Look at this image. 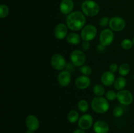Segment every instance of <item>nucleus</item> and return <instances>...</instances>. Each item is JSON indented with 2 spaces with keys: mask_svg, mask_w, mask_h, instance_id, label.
<instances>
[{
  "mask_svg": "<svg viewBox=\"0 0 134 133\" xmlns=\"http://www.w3.org/2000/svg\"><path fill=\"white\" fill-rule=\"evenodd\" d=\"M71 61L72 64L75 66H81L86 61V56L82 51L75 50L71 53Z\"/></svg>",
  "mask_w": 134,
  "mask_h": 133,
  "instance_id": "39448f33",
  "label": "nucleus"
},
{
  "mask_svg": "<svg viewBox=\"0 0 134 133\" xmlns=\"http://www.w3.org/2000/svg\"><path fill=\"white\" fill-rule=\"evenodd\" d=\"M109 26L111 30L115 32H119L125 28L126 22L122 17L115 16L110 19Z\"/></svg>",
  "mask_w": 134,
  "mask_h": 133,
  "instance_id": "423d86ee",
  "label": "nucleus"
},
{
  "mask_svg": "<svg viewBox=\"0 0 134 133\" xmlns=\"http://www.w3.org/2000/svg\"><path fill=\"white\" fill-rule=\"evenodd\" d=\"M82 50L83 51H86L90 48V43L87 40H83L82 43Z\"/></svg>",
  "mask_w": 134,
  "mask_h": 133,
  "instance_id": "7c9ffc66",
  "label": "nucleus"
},
{
  "mask_svg": "<svg viewBox=\"0 0 134 133\" xmlns=\"http://www.w3.org/2000/svg\"><path fill=\"white\" fill-rule=\"evenodd\" d=\"M80 72H81V74L82 75L85 76H88L90 74H92V69L88 65H82L80 67Z\"/></svg>",
  "mask_w": 134,
  "mask_h": 133,
  "instance_id": "a878e982",
  "label": "nucleus"
},
{
  "mask_svg": "<svg viewBox=\"0 0 134 133\" xmlns=\"http://www.w3.org/2000/svg\"><path fill=\"white\" fill-rule=\"evenodd\" d=\"M114 33L113 31L109 29H105L101 32L99 35V42L100 44L103 46H108L114 40Z\"/></svg>",
  "mask_w": 134,
  "mask_h": 133,
  "instance_id": "0eeeda50",
  "label": "nucleus"
},
{
  "mask_svg": "<svg viewBox=\"0 0 134 133\" xmlns=\"http://www.w3.org/2000/svg\"><path fill=\"white\" fill-rule=\"evenodd\" d=\"M130 70V66L129 64L128 63H123L119 66V73L122 76H124L129 74Z\"/></svg>",
  "mask_w": 134,
  "mask_h": 133,
  "instance_id": "412c9836",
  "label": "nucleus"
},
{
  "mask_svg": "<svg viewBox=\"0 0 134 133\" xmlns=\"http://www.w3.org/2000/svg\"><path fill=\"white\" fill-rule=\"evenodd\" d=\"M68 119L71 123H75L79 119V114L77 110H71L68 115Z\"/></svg>",
  "mask_w": 134,
  "mask_h": 133,
  "instance_id": "aec40b11",
  "label": "nucleus"
},
{
  "mask_svg": "<svg viewBox=\"0 0 134 133\" xmlns=\"http://www.w3.org/2000/svg\"><path fill=\"white\" fill-rule=\"evenodd\" d=\"M105 98L108 100L113 101L117 99V93H116L113 90H109L105 93Z\"/></svg>",
  "mask_w": 134,
  "mask_h": 133,
  "instance_id": "bb28decb",
  "label": "nucleus"
},
{
  "mask_svg": "<svg viewBox=\"0 0 134 133\" xmlns=\"http://www.w3.org/2000/svg\"><path fill=\"white\" fill-rule=\"evenodd\" d=\"M68 26L64 23H60L54 29V36L59 40L64 39L68 36Z\"/></svg>",
  "mask_w": 134,
  "mask_h": 133,
  "instance_id": "9b49d317",
  "label": "nucleus"
},
{
  "mask_svg": "<svg viewBox=\"0 0 134 133\" xmlns=\"http://www.w3.org/2000/svg\"><path fill=\"white\" fill-rule=\"evenodd\" d=\"M117 99L120 104L125 106L131 104L133 102V96L132 93L126 89H122L117 93Z\"/></svg>",
  "mask_w": 134,
  "mask_h": 133,
  "instance_id": "6e6552de",
  "label": "nucleus"
},
{
  "mask_svg": "<svg viewBox=\"0 0 134 133\" xmlns=\"http://www.w3.org/2000/svg\"><path fill=\"white\" fill-rule=\"evenodd\" d=\"M93 129L96 133H107L109 130V126L105 121L99 120L95 122Z\"/></svg>",
  "mask_w": 134,
  "mask_h": 133,
  "instance_id": "f3484780",
  "label": "nucleus"
},
{
  "mask_svg": "<svg viewBox=\"0 0 134 133\" xmlns=\"http://www.w3.org/2000/svg\"><path fill=\"white\" fill-rule=\"evenodd\" d=\"M119 66H118L117 64L114 63H112V64H111V65H110L109 71H111V72H112L115 73V72H116L117 70H119Z\"/></svg>",
  "mask_w": 134,
  "mask_h": 133,
  "instance_id": "c756f323",
  "label": "nucleus"
},
{
  "mask_svg": "<svg viewBox=\"0 0 134 133\" xmlns=\"http://www.w3.org/2000/svg\"><path fill=\"white\" fill-rule=\"evenodd\" d=\"M86 18L85 14L80 11L72 12L66 18V25L71 31H77L82 29L85 27Z\"/></svg>",
  "mask_w": 134,
  "mask_h": 133,
  "instance_id": "f257e3e1",
  "label": "nucleus"
},
{
  "mask_svg": "<svg viewBox=\"0 0 134 133\" xmlns=\"http://www.w3.org/2000/svg\"><path fill=\"white\" fill-rule=\"evenodd\" d=\"M9 13V9L6 5L1 4L0 5V18H4L8 16Z\"/></svg>",
  "mask_w": 134,
  "mask_h": 133,
  "instance_id": "393cba45",
  "label": "nucleus"
},
{
  "mask_svg": "<svg viewBox=\"0 0 134 133\" xmlns=\"http://www.w3.org/2000/svg\"><path fill=\"white\" fill-rule=\"evenodd\" d=\"M133 78H134V75H133Z\"/></svg>",
  "mask_w": 134,
  "mask_h": 133,
  "instance_id": "c9c22d12",
  "label": "nucleus"
},
{
  "mask_svg": "<svg viewBox=\"0 0 134 133\" xmlns=\"http://www.w3.org/2000/svg\"><path fill=\"white\" fill-rule=\"evenodd\" d=\"M51 63L52 67L57 70H62L66 66V61L64 56L59 53L54 54L51 57Z\"/></svg>",
  "mask_w": 134,
  "mask_h": 133,
  "instance_id": "1a4fd4ad",
  "label": "nucleus"
},
{
  "mask_svg": "<svg viewBox=\"0 0 134 133\" xmlns=\"http://www.w3.org/2000/svg\"><path fill=\"white\" fill-rule=\"evenodd\" d=\"M115 76L113 72L111 71H105L101 76V81L105 86H110L114 84L115 81Z\"/></svg>",
  "mask_w": 134,
  "mask_h": 133,
  "instance_id": "dca6fc26",
  "label": "nucleus"
},
{
  "mask_svg": "<svg viewBox=\"0 0 134 133\" xmlns=\"http://www.w3.org/2000/svg\"><path fill=\"white\" fill-rule=\"evenodd\" d=\"M26 133H34V131L31 130H27V131H26Z\"/></svg>",
  "mask_w": 134,
  "mask_h": 133,
  "instance_id": "72a5a7b5",
  "label": "nucleus"
},
{
  "mask_svg": "<svg viewBox=\"0 0 134 133\" xmlns=\"http://www.w3.org/2000/svg\"><path fill=\"white\" fill-rule=\"evenodd\" d=\"M78 108L81 112L85 113L88 110V103L86 100L82 99L78 102Z\"/></svg>",
  "mask_w": 134,
  "mask_h": 133,
  "instance_id": "5701e85b",
  "label": "nucleus"
},
{
  "mask_svg": "<svg viewBox=\"0 0 134 133\" xmlns=\"http://www.w3.org/2000/svg\"><path fill=\"white\" fill-rule=\"evenodd\" d=\"M74 8V3L72 0H62L60 3V10L62 14H69Z\"/></svg>",
  "mask_w": 134,
  "mask_h": 133,
  "instance_id": "4468645a",
  "label": "nucleus"
},
{
  "mask_svg": "<svg viewBox=\"0 0 134 133\" xmlns=\"http://www.w3.org/2000/svg\"><path fill=\"white\" fill-rule=\"evenodd\" d=\"M126 86V80L124 77H119L116 78L114 83V87L116 89L122 90Z\"/></svg>",
  "mask_w": 134,
  "mask_h": 133,
  "instance_id": "6ab92c4d",
  "label": "nucleus"
},
{
  "mask_svg": "<svg viewBox=\"0 0 134 133\" xmlns=\"http://www.w3.org/2000/svg\"><path fill=\"white\" fill-rule=\"evenodd\" d=\"M91 106L93 110L98 113L107 112L109 109V103L106 98L103 96H96L92 99Z\"/></svg>",
  "mask_w": 134,
  "mask_h": 133,
  "instance_id": "f03ea898",
  "label": "nucleus"
},
{
  "mask_svg": "<svg viewBox=\"0 0 134 133\" xmlns=\"http://www.w3.org/2000/svg\"><path fill=\"white\" fill-rule=\"evenodd\" d=\"M90 82L91 80L88 76H80L76 79L75 86L80 89H85L90 86Z\"/></svg>",
  "mask_w": 134,
  "mask_h": 133,
  "instance_id": "2eb2a0df",
  "label": "nucleus"
},
{
  "mask_svg": "<svg viewBox=\"0 0 134 133\" xmlns=\"http://www.w3.org/2000/svg\"><path fill=\"white\" fill-rule=\"evenodd\" d=\"M73 133H86L85 132V130H82V129H77V130H75L74 132H73Z\"/></svg>",
  "mask_w": 134,
  "mask_h": 133,
  "instance_id": "473e14b6",
  "label": "nucleus"
},
{
  "mask_svg": "<svg viewBox=\"0 0 134 133\" xmlns=\"http://www.w3.org/2000/svg\"><path fill=\"white\" fill-rule=\"evenodd\" d=\"M26 125L28 130L35 131L39 126V119L34 115H29L26 119Z\"/></svg>",
  "mask_w": 134,
  "mask_h": 133,
  "instance_id": "ddd939ff",
  "label": "nucleus"
},
{
  "mask_svg": "<svg viewBox=\"0 0 134 133\" xmlns=\"http://www.w3.org/2000/svg\"><path fill=\"white\" fill-rule=\"evenodd\" d=\"M79 126L82 130H88L93 125V117L90 114H84L79 119Z\"/></svg>",
  "mask_w": 134,
  "mask_h": 133,
  "instance_id": "9d476101",
  "label": "nucleus"
},
{
  "mask_svg": "<svg viewBox=\"0 0 134 133\" xmlns=\"http://www.w3.org/2000/svg\"><path fill=\"white\" fill-rule=\"evenodd\" d=\"M71 80V74L68 70H62L58 76V82L62 87H66L70 83Z\"/></svg>",
  "mask_w": 134,
  "mask_h": 133,
  "instance_id": "f8f14e48",
  "label": "nucleus"
},
{
  "mask_svg": "<svg viewBox=\"0 0 134 133\" xmlns=\"http://www.w3.org/2000/svg\"><path fill=\"white\" fill-rule=\"evenodd\" d=\"M133 44H134V37H133Z\"/></svg>",
  "mask_w": 134,
  "mask_h": 133,
  "instance_id": "f704fd0d",
  "label": "nucleus"
},
{
  "mask_svg": "<svg viewBox=\"0 0 134 133\" xmlns=\"http://www.w3.org/2000/svg\"><path fill=\"white\" fill-rule=\"evenodd\" d=\"M104 48H105V46H102V44H99V45L98 46V47H97V49H98V51H99V52H102V51H104Z\"/></svg>",
  "mask_w": 134,
  "mask_h": 133,
  "instance_id": "2f4dec72",
  "label": "nucleus"
},
{
  "mask_svg": "<svg viewBox=\"0 0 134 133\" xmlns=\"http://www.w3.org/2000/svg\"><path fill=\"white\" fill-rule=\"evenodd\" d=\"M82 13L88 16H95L99 13L100 8L99 5L93 0H85L81 5Z\"/></svg>",
  "mask_w": 134,
  "mask_h": 133,
  "instance_id": "7ed1b4c3",
  "label": "nucleus"
},
{
  "mask_svg": "<svg viewBox=\"0 0 134 133\" xmlns=\"http://www.w3.org/2000/svg\"><path fill=\"white\" fill-rule=\"evenodd\" d=\"M133 40H130V39H125L122 40L120 45L121 47L124 50H129L133 46Z\"/></svg>",
  "mask_w": 134,
  "mask_h": 133,
  "instance_id": "b1692460",
  "label": "nucleus"
},
{
  "mask_svg": "<svg viewBox=\"0 0 134 133\" xmlns=\"http://www.w3.org/2000/svg\"><path fill=\"white\" fill-rule=\"evenodd\" d=\"M124 113V110L120 106H117L115 108H114L113 111V114L114 117H120Z\"/></svg>",
  "mask_w": 134,
  "mask_h": 133,
  "instance_id": "cd10ccee",
  "label": "nucleus"
},
{
  "mask_svg": "<svg viewBox=\"0 0 134 133\" xmlns=\"http://www.w3.org/2000/svg\"><path fill=\"white\" fill-rule=\"evenodd\" d=\"M97 35V28L92 24H89L85 26L82 29L81 33V37L83 40H93L96 37Z\"/></svg>",
  "mask_w": 134,
  "mask_h": 133,
  "instance_id": "20e7f679",
  "label": "nucleus"
},
{
  "mask_svg": "<svg viewBox=\"0 0 134 133\" xmlns=\"http://www.w3.org/2000/svg\"><path fill=\"white\" fill-rule=\"evenodd\" d=\"M105 88L100 84H96L93 87V92L98 96H102L105 94Z\"/></svg>",
  "mask_w": 134,
  "mask_h": 133,
  "instance_id": "4be33fe9",
  "label": "nucleus"
},
{
  "mask_svg": "<svg viewBox=\"0 0 134 133\" xmlns=\"http://www.w3.org/2000/svg\"><path fill=\"white\" fill-rule=\"evenodd\" d=\"M109 18L107 16H103L99 20V25L102 27H105L109 23Z\"/></svg>",
  "mask_w": 134,
  "mask_h": 133,
  "instance_id": "c85d7f7f",
  "label": "nucleus"
},
{
  "mask_svg": "<svg viewBox=\"0 0 134 133\" xmlns=\"http://www.w3.org/2000/svg\"><path fill=\"white\" fill-rule=\"evenodd\" d=\"M81 37H80L79 35H78L77 33H69L67 36V41H68V43H69L71 44H73V45L79 44L80 42H81Z\"/></svg>",
  "mask_w": 134,
  "mask_h": 133,
  "instance_id": "a211bd4d",
  "label": "nucleus"
}]
</instances>
